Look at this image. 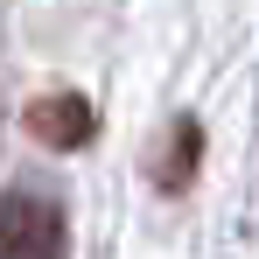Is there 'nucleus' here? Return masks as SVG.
<instances>
[{
    "instance_id": "1",
    "label": "nucleus",
    "mask_w": 259,
    "mask_h": 259,
    "mask_svg": "<svg viewBox=\"0 0 259 259\" xmlns=\"http://www.w3.org/2000/svg\"><path fill=\"white\" fill-rule=\"evenodd\" d=\"M63 252H70L63 210L35 189H7L0 196V259H63Z\"/></svg>"
},
{
    "instance_id": "2",
    "label": "nucleus",
    "mask_w": 259,
    "mask_h": 259,
    "mask_svg": "<svg viewBox=\"0 0 259 259\" xmlns=\"http://www.w3.org/2000/svg\"><path fill=\"white\" fill-rule=\"evenodd\" d=\"M28 133L42 147H56V154H70V147H84L98 133V112H91L84 91H42V98H28Z\"/></svg>"
},
{
    "instance_id": "3",
    "label": "nucleus",
    "mask_w": 259,
    "mask_h": 259,
    "mask_svg": "<svg viewBox=\"0 0 259 259\" xmlns=\"http://www.w3.org/2000/svg\"><path fill=\"white\" fill-rule=\"evenodd\" d=\"M196 161H203V126L182 112L168 126V147H161V161H154V182H161V196H182L189 182H196Z\"/></svg>"
}]
</instances>
